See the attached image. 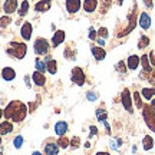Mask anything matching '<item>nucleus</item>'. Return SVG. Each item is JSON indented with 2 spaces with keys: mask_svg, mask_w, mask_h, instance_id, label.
Instances as JSON below:
<instances>
[{
  "mask_svg": "<svg viewBox=\"0 0 155 155\" xmlns=\"http://www.w3.org/2000/svg\"><path fill=\"white\" fill-rule=\"evenodd\" d=\"M98 35H99L101 39H106L109 33H108V29H106V28H101L99 30H98Z\"/></svg>",
  "mask_w": 155,
  "mask_h": 155,
  "instance_id": "obj_37",
  "label": "nucleus"
},
{
  "mask_svg": "<svg viewBox=\"0 0 155 155\" xmlns=\"http://www.w3.org/2000/svg\"><path fill=\"white\" fill-rule=\"evenodd\" d=\"M68 132V122L65 121H59L55 124V134L58 137H63Z\"/></svg>",
  "mask_w": 155,
  "mask_h": 155,
  "instance_id": "obj_16",
  "label": "nucleus"
},
{
  "mask_svg": "<svg viewBox=\"0 0 155 155\" xmlns=\"http://www.w3.org/2000/svg\"><path fill=\"white\" fill-rule=\"evenodd\" d=\"M72 150H78L79 147H81V139H79V137H72L71 138V145H69Z\"/></svg>",
  "mask_w": 155,
  "mask_h": 155,
  "instance_id": "obj_33",
  "label": "nucleus"
},
{
  "mask_svg": "<svg viewBox=\"0 0 155 155\" xmlns=\"http://www.w3.org/2000/svg\"><path fill=\"white\" fill-rule=\"evenodd\" d=\"M88 36L91 40H96V30L94 28H89V32H88Z\"/></svg>",
  "mask_w": 155,
  "mask_h": 155,
  "instance_id": "obj_39",
  "label": "nucleus"
},
{
  "mask_svg": "<svg viewBox=\"0 0 155 155\" xmlns=\"http://www.w3.org/2000/svg\"><path fill=\"white\" fill-rule=\"evenodd\" d=\"M104 125H105V128H106V134H108V135H111V127H109V124H108V122H104Z\"/></svg>",
  "mask_w": 155,
  "mask_h": 155,
  "instance_id": "obj_45",
  "label": "nucleus"
},
{
  "mask_svg": "<svg viewBox=\"0 0 155 155\" xmlns=\"http://www.w3.org/2000/svg\"><path fill=\"white\" fill-rule=\"evenodd\" d=\"M35 66H36V71H38V72L45 73L46 71H48V69H46V62H45V61H40L39 58L36 59V65H35Z\"/></svg>",
  "mask_w": 155,
  "mask_h": 155,
  "instance_id": "obj_29",
  "label": "nucleus"
},
{
  "mask_svg": "<svg viewBox=\"0 0 155 155\" xmlns=\"http://www.w3.org/2000/svg\"><path fill=\"white\" fill-rule=\"evenodd\" d=\"M128 22H129V25L124 29V32H121V33L116 35L118 38H122V36H127V35H129L134 29H135V26H137V3L134 5L132 10L128 13Z\"/></svg>",
  "mask_w": 155,
  "mask_h": 155,
  "instance_id": "obj_3",
  "label": "nucleus"
},
{
  "mask_svg": "<svg viewBox=\"0 0 155 155\" xmlns=\"http://www.w3.org/2000/svg\"><path fill=\"white\" fill-rule=\"evenodd\" d=\"M101 3H102V7H104L102 12H106L109 9V6L112 5V0H101Z\"/></svg>",
  "mask_w": 155,
  "mask_h": 155,
  "instance_id": "obj_38",
  "label": "nucleus"
},
{
  "mask_svg": "<svg viewBox=\"0 0 155 155\" xmlns=\"http://www.w3.org/2000/svg\"><path fill=\"white\" fill-rule=\"evenodd\" d=\"M106 118H108V112H106L104 108H98V109H96V119L104 124V122L106 121Z\"/></svg>",
  "mask_w": 155,
  "mask_h": 155,
  "instance_id": "obj_26",
  "label": "nucleus"
},
{
  "mask_svg": "<svg viewBox=\"0 0 155 155\" xmlns=\"http://www.w3.org/2000/svg\"><path fill=\"white\" fill-rule=\"evenodd\" d=\"M122 3H124V0H118V5H119V6H121Z\"/></svg>",
  "mask_w": 155,
  "mask_h": 155,
  "instance_id": "obj_51",
  "label": "nucleus"
},
{
  "mask_svg": "<svg viewBox=\"0 0 155 155\" xmlns=\"http://www.w3.org/2000/svg\"><path fill=\"white\" fill-rule=\"evenodd\" d=\"M10 23H12L10 16H2L0 17V26H2V28H7Z\"/></svg>",
  "mask_w": 155,
  "mask_h": 155,
  "instance_id": "obj_35",
  "label": "nucleus"
},
{
  "mask_svg": "<svg viewBox=\"0 0 155 155\" xmlns=\"http://www.w3.org/2000/svg\"><path fill=\"white\" fill-rule=\"evenodd\" d=\"M65 6H66V10L69 12L71 15H75V13H78V10L81 9L82 3H81V0H66Z\"/></svg>",
  "mask_w": 155,
  "mask_h": 155,
  "instance_id": "obj_10",
  "label": "nucleus"
},
{
  "mask_svg": "<svg viewBox=\"0 0 155 155\" xmlns=\"http://www.w3.org/2000/svg\"><path fill=\"white\" fill-rule=\"evenodd\" d=\"M13 145H15L16 150H20V148H22V145H23V137L22 135H17L16 138L13 139Z\"/></svg>",
  "mask_w": 155,
  "mask_h": 155,
  "instance_id": "obj_34",
  "label": "nucleus"
},
{
  "mask_svg": "<svg viewBox=\"0 0 155 155\" xmlns=\"http://www.w3.org/2000/svg\"><path fill=\"white\" fill-rule=\"evenodd\" d=\"M3 10L6 15H12L17 10V0H5L3 5Z\"/></svg>",
  "mask_w": 155,
  "mask_h": 155,
  "instance_id": "obj_13",
  "label": "nucleus"
},
{
  "mask_svg": "<svg viewBox=\"0 0 155 155\" xmlns=\"http://www.w3.org/2000/svg\"><path fill=\"white\" fill-rule=\"evenodd\" d=\"M2 76H3L5 81H13V79L16 78V72H15L13 68H5V69L2 71Z\"/></svg>",
  "mask_w": 155,
  "mask_h": 155,
  "instance_id": "obj_21",
  "label": "nucleus"
},
{
  "mask_svg": "<svg viewBox=\"0 0 155 155\" xmlns=\"http://www.w3.org/2000/svg\"><path fill=\"white\" fill-rule=\"evenodd\" d=\"M26 52H28V45L23 43V42H10L9 43V48L6 49V53L12 58H16V59H23L26 56Z\"/></svg>",
  "mask_w": 155,
  "mask_h": 155,
  "instance_id": "obj_2",
  "label": "nucleus"
},
{
  "mask_svg": "<svg viewBox=\"0 0 155 155\" xmlns=\"http://www.w3.org/2000/svg\"><path fill=\"white\" fill-rule=\"evenodd\" d=\"M89 131H91V134H89V138H92V137H95V135L98 134V128L95 127V125H91V127H89Z\"/></svg>",
  "mask_w": 155,
  "mask_h": 155,
  "instance_id": "obj_40",
  "label": "nucleus"
},
{
  "mask_svg": "<svg viewBox=\"0 0 155 155\" xmlns=\"http://www.w3.org/2000/svg\"><path fill=\"white\" fill-rule=\"evenodd\" d=\"M98 7V0H85L83 2V9L86 13H94Z\"/></svg>",
  "mask_w": 155,
  "mask_h": 155,
  "instance_id": "obj_19",
  "label": "nucleus"
},
{
  "mask_svg": "<svg viewBox=\"0 0 155 155\" xmlns=\"http://www.w3.org/2000/svg\"><path fill=\"white\" fill-rule=\"evenodd\" d=\"M139 65H141V58H139L138 55H131L129 58H128V61H127L128 69L135 71V69H138Z\"/></svg>",
  "mask_w": 155,
  "mask_h": 155,
  "instance_id": "obj_12",
  "label": "nucleus"
},
{
  "mask_svg": "<svg viewBox=\"0 0 155 155\" xmlns=\"http://www.w3.org/2000/svg\"><path fill=\"white\" fill-rule=\"evenodd\" d=\"M144 5L147 9H152L154 7V3H152V0H144Z\"/></svg>",
  "mask_w": 155,
  "mask_h": 155,
  "instance_id": "obj_43",
  "label": "nucleus"
},
{
  "mask_svg": "<svg viewBox=\"0 0 155 155\" xmlns=\"http://www.w3.org/2000/svg\"><path fill=\"white\" fill-rule=\"evenodd\" d=\"M28 106L25 105L23 102L20 101H12L7 104L6 109L3 111V115L5 118L9 121H13V122H22L25 121V118L28 115Z\"/></svg>",
  "mask_w": 155,
  "mask_h": 155,
  "instance_id": "obj_1",
  "label": "nucleus"
},
{
  "mask_svg": "<svg viewBox=\"0 0 155 155\" xmlns=\"http://www.w3.org/2000/svg\"><path fill=\"white\" fill-rule=\"evenodd\" d=\"M50 6H52V2H50V0H42V2L36 3L35 10L36 12H48L50 9Z\"/></svg>",
  "mask_w": 155,
  "mask_h": 155,
  "instance_id": "obj_20",
  "label": "nucleus"
},
{
  "mask_svg": "<svg viewBox=\"0 0 155 155\" xmlns=\"http://www.w3.org/2000/svg\"><path fill=\"white\" fill-rule=\"evenodd\" d=\"M28 10H29V2H28V0H23L22 6H20V9H19V16H20V17L26 16Z\"/></svg>",
  "mask_w": 155,
  "mask_h": 155,
  "instance_id": "obj_30",
  "label": "nucleus"
},
{
  "mask_svg": "<svg viewBox=\"0 0 155 155\" xmlns=\"http://www.w3.org/2000/svg\"><path fill=\"white\" fill-rule=\"evenodd\" d=\"M32 79H33L35 85H38V86H45V83H46V78H45V73L38 72V71H35V72L32 73Z\"/></svg>",
  "mask_w": 155,
  "mask_h": 155,
  "instance_id": "obj_17",
  "label": "nucleus"
},
{
  "mask_svg": "<svg viewBox=\"0 0 155 155\" xmlns=\"http://www.w3.org/2000/svg\"><path fill=\"white\" fill-rule=\"evenodd\" d=\"M150 45V38L148 36H145V35H142L141 38H139V43H138V49H145L147 46Z\"/></svg>",
  "mask_w": 155,
  "mask_h": 155,
  "instance_id": "obj_28",
  "label": "nucleus"
},
{
  "mask_svg": "<svg viewBox=\"0 0 155 155\" xmlns=\"http://www.w3.org/2000/svg\"><path fill=\"white\" fill-rule=\"evenodd\" d=\"M25 82H26V85H28V88H30V82H29V75H26V76H25Z\"/></svg>",
  "mask_w": 155,
  "mask_h": 155,
  "instance_id": "obj_46",
  "label": "nucleus"
},
{
  "mask_svg": "<svg viewBox=\"0 0 155 155\" xmlns=\"http://www.w3.org/2000/svg\"><path fill=\"white\" fill-rule=\"evenodd\" d=\"M141 95L145 101H152V98L155 96V88H142Z\"/></svg>",
  "mask_w": 155,
  "mask_h": 155,
  "instance_id": "obj_24",
  "label": "nucleus"
},
{
  "mask_svg": "<svg viewBox=\"0 0 155 155\" xmlns=\"http://www.w3.org/2000/svg\"><path fill=\"white\" fill-rule=\"evenodd\" d=\"M46 69H48V72L50 73V75H55L56 72H58V62L56 61H49L48 63H46Z\"/></svg>",
  "mask_w": 155,
  "mask_h": 155,
  "instance_id": "obj_25",
  "label": "nucleus"
},
{
  "mask_svg": "<svg viewBox=\"0 0 155 155\" xmlns=\"http://www.w3.org/2000/svg\"><path fill=\"white\" fill-rule=\"evenodd\" d=\"M89 147H91V142H89V141H88V142L85 144V148H89Z\"/></svg>",
  "mask_w": 155,
  "mask_h": 155,
  "instance_id": "obj_50",
  "label": "nucleus"
},
{
  "mask_svg": "<svg viewBox=\"0 0 155 155\" xmlns=\"http://www.w3.org/2000/svg\"><path fill=\"white\" fill-rule=\"evenodd\" d=\"M76 53L78 52L73 49V46L69 45V46H66V49H65V52H63V56L66 58L68 61H75V59H76Z\"/></svg>",
  "mask_w": 155,
  "mask_h": 155,
  "instance_id": "obj_23",
  "label": "nucleus"
},
{
  "mask_svg": "<svg viewBox=\"0 0 155 155\" xmlns=\"http://www.w3.org/2000/svg\"><path fill=\"white\" fill-rule=\"evenodd\" d=\"M139 26L144 29V30H148L151 28V17L147 12H142L139 15Z\"/></svg>",
  "mask_w": 155,
  "mask_h": 155,
  "instance_id": "obj_14",
  "label": "nucleus"
},
{
  "mask_svg": "<svg viewBox=\"0 0 155 155\" xmlns=\"http://www.w3.org/2000/svg\"><path fill=\"white\" fill-rule=\"evenodd\" d=\"M148 81H150V82L155 86V71H152V72L150 73V76H148Z\"/></svg>",
  "mask_w": 155,
  "mask_h": 155,
  "instance_id": "obj_42",
  "label": "nucleus"
},
{
  "mask_svg": "<svg viewBox=\"0 0 155 155\" xmlns=\"http://www.w3.org/2000/svg\"><path fill=\"white\" fill-rule=\"evenodd\" d=\"M142 147H144L145 151H151L155 147V141L152 139L151 135H145L144 139H142Z\"/></svg>",
  "mask_w": 155,
  "mask_h": 155,
  "instance_id": "obj_22",
  "label": "nucleus"
},
{
  "mask_svg": "<svg viewBox=\"0 0 155 155\" xmlns=\"http://www.w3.org/2000/svg\"><path fill=\"white\" fill-rule=\"evenodd\" d=\"M150 106L155 111V99H152V102H151V105H150Z\"/></svg>",
  "mask_w": 155,
  "mask_h": 155,
  "instance_id": "obj_47",
  "label": "nucleus"
},
{
  "mask_svg": "<svg viewBox=\"0 0 155 155\" xmlns=\"http://www.w3.org/2000/svg\"><path fill=\"white\" fill-rule=\"evenodd\" d=\"M32 155H42V152H39V151H35V152H32Z\"/></svg>",
  "mask_w": 155,
  "mask_h": 155,
  "instance_id": "obj_49",
  "label": "nucleus"
},
{
  "mask_svg": "<svg viewBox=\"0 0 155 155\" xmlns=\"http://www.w3.org/2000/svg\"><path fill=\"white\" fill-rule=\"evenodd\" d=\"M2 116H3V111L0 109V119H2Z\"/></svg>",
  "mask_w": 155,
  "mask_h": 155,
  "instance_id": "obj_52",
  "label": "nucleus"
},
{
  "mask_svg": "<svg viewBox=\"0 0 155 155\" xmlns=\"http://www.w3.org/2000/svg\"><path fill=\"white\" fill-rule=\"evenodd\" d=\"M148 58H150L151 66H154V68H155V52H151L150 55H148Z\"/></svg>",
  "mask_w": 155,
  "mask_h": 155,
  "instance_id": "obj_41",
  "label": "nucleus"
},
{
  "mask_svg": "<svg viewBox=\"0 0 155 155\" xmlns=\"http://www.w3.org/2000/svg\"><path fill=\"white\" fill-rule=\"evenodd\" d=\"M142 118H144L147 127L150 128L152 132H155V111L150 105H144V108H142Z\"/></svg>",
  "mask_w": 155,
  "mask_h": 155,
  "instance_id": "obj_4",
  "label": "nucleus"
},
{
  "mask_svg": "<svg viewBox=\"0 0 155 155\" xmlns=\"http://www.w3.org/2000/svg\"><path fill=\"white\" fill-rule=\"evenodd\" d=\"M56 142H58V145H59L61 148L66 150V148H69V145H71V139H68L66 137L63 135V137H59V139H58Z\"/></svg>",
  "mask_w": 155,
  "mask_h": 155,
  "instance_id": "obj_27",
  "label": "nucleus"
},
{
  "mask_svg": "<svg viewBox=\"0 0 155 155\" xmlns=\"http://www.w3.org/2000/svg\"><path fill=\"white\" fill-rule=\"evenodd\" d=\"M0 145H2V135H0Z\"/></svg>",
  "mask_w": 155,
  "mask_h": 155,
  "instance_id": "obj_53",
  "label": "nucleus"
},
{
  "mask_svg": "<svg viewBox=\"0 0 155 155\" xmlns=\"http://www.w3.org/2000/svg\"><path fill=\"white\" fill-rule=\"evenodd\" d=\"M65 38H66L65 30H56L55 33H53V36H52V46L58 48L59 45H62L65 42Z\"/></svg>",
  "mask_w": 155,
  "mask_h": 155,
  "instance_id": "obj_9",
  "label": "nucleus"
},
{
  "mask_svg": "<svg viewBox=\"0 0 155 155\" xmlns=\"http://www.w3.org/2000/svg\"><path fill=\"white\" fill-rule=\"evenodd\" d=\"M91 52H92V55H94L95 61H98V62L104 61L106 56V52L102 49L101 46H92V48H91Z\"/></svg>",
  "mask_w": 155,
  "mask_h": 155,
  "instance_id": "obj_15",
  "label": "nucleus"
},
{
  "mask_svg": "<svg viewBox=\"0 0 155 155\" xmlns=\"http://www.w3.org/2000/svg\"><path fill=\"white\" fill-rule=\"evenodd\" d=\"M121 102L124 108H125V111H128L129 114H132L134 112V108H132V96H131V92H129V89H124L121 94Z\"/></svg>",
  "mask_w": 155,
  "mask_h": 155,
  "instance_id": "obj_7",
  "label": "nucleus"
},
{
  "mask_svg": "<svg viewBox=\"0 0 155 155\" xmlns=\"http://www.w3.org/2000/svg\"><path fill=\"white\" fill-rule=\"evenodd\" d=\"M32 32H33V28H32V23L25 22L23 23L22 29H20V35L25 40H30L32 39Z\"/></svg>",
  "mask_w": 155,
  "mask_h": 155,
  "instance_id": "obj_11",
  "label": "nucleus"
},
{
  "mask_svg": "<svg viewBox=\"0 0 155 155\" xmlns=\"http://www.w3.org/2000/svg\"><path fill=\"white\" fill-rule=\"evenodd\" d=\"M59 150H61V147L58 145V142L52 141V139L46 141V144H45V154L46 155H58Z\"/></svg>",
  "mask_w": 155,
  "mask_h": 155,
  "instance_id": "obj_8",
  "label": "nucleus"
},
{
  "mask_svg": "<svg viewBox=\"0 0 155 155\" xmlns=\"http://www.w3.org/2000/svg\"><path fill=\"white\" fill-rule=\"evenodd\" d=\"M115 69L118 71L119 73H127L128 71V66H127V62H124V61H119L118 63L115 65Z\"/></svg>",
  "mask_w": 155,
  "mask_h": 155,
  "instance_id": "obj_31",
  "label": "nucleus"
},
{
  "mask_svg": "<svg viewBox=\"0 0 155 155\" xmlns=\"http://www.w3.org/2000/svg\"><path fill=\"white\" fill-rule=\"evenodd\" d=\"M71 81H72L75 85H78V86H83V85H85L86 76H85V73H83L82 68H79V66L73 68L72 73H71Z\"/></svg>",
  "mask_w": 155,
  "mask_h": 155,
  "instance_id": "obj_6",
  "label": "nucleus"
},
{
  "mask_svg": "<svg viewBox=\"0 0 155 155\" xmlns=\"http://www.w3.org/2000/svg\"><path fill=\"white\" fill-rule=\"evenodd\" d=\"M96 43H98V45H99V46H101V48H102V46H105V39H96Z\"/></svg>",
  "mask_w": 155,
  "mask_h": 155,
  "instance_id": "obj_44",
  "label": "nucleus"
},
{
  "mask_svg": "<svg viewBox=\"0 0 155 155\" xmlns=\"http://www.w3.org/2000/svg\"><path fill=\"white\" fill-rule=\"evenodd\" d=\"M33 49H35V53L38 56H43V55H48V53H49L50 45L45 38H38L35 40Z\"/></svg>",
  "mask_w": 155,
  "mask_h": 155,
  "instance_id": "obj_5",
  "label": "nucleus"
},
{
  "mask_svg": "<svg viewBox=\"0 0 155 155\" xmlns=\"http://www.w3.org/2000/svg\"><path fill=\"white\" fill-rule=\"evenodd\" d=\"M13 132V124L6 119L5 122L0 124V135H9Z\"/></svg>",
  "mask_w": 155,
  "mask_h": 155,
  "instance_id": "obj_18",
  "label": "nucleus"
},
{
  "mask_svg": "<svg viewBox=\"0 0 155 155\" xmlns=\"http://www.w3.org/2000/svg\"><path fill=\"white\" fill-rule=\"evenodd\" d=\"M86 98H88V101H91V102H95V101H98V94L94 92V91H88V92H86Z\"/></svg>",
  "mask_w": 155,
  "mask_h": 155,
  "instance_id": "obj_36",
  "label": "nucleus"
},
{
  "mask_svg": "<svg viewBox=\"0 0 155 155\" xmlns=\"http://www.w3.org/2000/svg\"><path fill=\"white\" fill-rule=\"evenodd\" d=\"M134 101H135V106H137L138 109H142V108H144V104H142V99H141L139 92H134Z\"/></svg>",
  "mask_w": 155,
  "mask_h": 155,
  "instance_id": "obj_32",
  "label": "nucleus"
},
{
  "mask_svg": "<svg viewBox=\"0 0 155 155\" xmlns=\"http://www.w3.org/2000/svg\"><path fill=\"white\" fill-rule=\"evenodd\" d=\"M95 155H111L109 152H96Z\"/></svg>",
  "mask_w": 155,
  "mask_h": 155,
  "instance_id": "obj_48",
  "label": "nucleus"
}]
</instances>
